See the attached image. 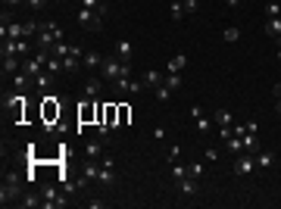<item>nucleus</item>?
I'll return each mask as SVG.
<instances>
[{"label": "nucleus", "mask_w": 281, "mask_h": 209, "mask_svg": "<svg viewBox=\"0 0 281 209\" xmlns=\"http://www.w3.org/2000/svg\"><path fill=\"white\" fill-rule=\"evenodd\" d=\"M266 16H281V3H278V0H269V6H266Z\"/></svg>", "instance_id": "obj_38"}, {"label": "nucleus", "mask_w": 281, "mask_h": 209, "mask_svg": "<svg viewBox=\"0 0 281 209\" xmlns=\"http://www.w3.org/2000/svg\"><path fill=\"white\" fill-rule=\"evenodd\" d=\"M163 81H166V85L172 88V91H178V88H181V75H178V72H169Z\"/></svg>", "instance_id": "obj_32"}, {"label": "nucleus", "mask_w": 281, "mask_h": 209, "mask_svg": "<svg viewBox=\"0 0 281 209\" xmlns=\"http://www.w3.org/2000/svg\"><path fill=\"white\" fill-rule=\"evenodd\" d=\"M28 85H31V75L28 72H16L13 75V88L16 91H28Z\"/></svg>", "instance_id": "obj_22"}, {"label": "nucleus", "mask_w": 281, "mask_h": 209, "mask_svg": "<svg viewBox=\"0 0 281 209\" xmlns=\"http://www.w3.org/2000/svg\"><path fill=\"white\" fill-rule=\"evenodd\" d=\"M113 85L116 94H131V75H122V78H116V81H109Z\"/></svg>", "instance_id": "obj_18"}, {"label": "nucleus", "mask_w": 281, "mask_h": 209, "mask_svg": "<svg viewBox=\"0 0 281 209\" xmlns=\"http://www.w3.org/2000/svg\"><path fill=\"white\" fill-rule=\"evenodd\" d=\"M47 60H50V50H38L35 56H28V60L22 63V72H28V75H41L47 69Z\"/></svg>", "instance_id": "obj_5"}, {"label": "nucleus", "mask_w": 281, "mask_h": 209, "mask_svg": "<svg viewBox=\"0 0 281 209\" xmlns=\"http://www.w3.org/2000/svg\"><path fill=\"white\" fill-rule=\"evenodd\" d=\"M212 119H216V125H222V128H228V125H231V113H228L225 106H219V110H216V116H212Z\"/></svg>", "instance_id": "obj_27"}, {"label": "nucleus", "mask_w": 281, "mask_h": 209, "mask_svg": "<svg viewBox=\"0 0 281 209\" xmlns=\"http://www.w3.org/2000/svg\"><path fill=\"white\" fill-rule=\"evenodd\" d=\"M187 175H191V178H200V175H203V163H191V165H187Z\"/></svg>", "instance_id": "obj_36"}, {"label": "nucleus", "mask_w": 281, "mask_h": 209, "mask_svg": "<svg viewBox=\"0 0 281 209\" xmlns=\"http://www.w3.org/2000/svg\"><path fill=\"white\" fill-rule=\"evenodd\" d=\"M191 116H194V128H197V131H200V135H206V131L212 128V122L206 119V116H203V110H200V106H197V103H194V106H191Z\"/></svg>", "instance_id": "obj_11"}, {"label": "nucleus", "mask_w": 281, "mask_h": 209, "mask_svg": "<svg viewBox=\"0 0 281 209\" xmlns=\"http://www.w3.org/2000/svg\"><path fill=\"white\" fill-rule=\"evenodd\" d=\"M22 197V187H19V172H6L3 175V187H0V200L6 203H13V200Z\"/></svg>", "instance_id": "obj_2"}, {"label": "nucleus", "mask_w": 281, "mask_h": 209, "mask_svg": "<svg viewBox=\"0 0 281 209\" xmlns=\"http://www.w3.org/2000/svg\"><path fill=\"white\" fill-rule=\"evenodd\" d=\"M56 41H63V28H59L56 22H41V28H38V50H50Z\"/></svg>", "instance_id": "obj_1"}, {"label": "nucleus", "mask_w": 281, "mask_h": 209, "mask_svg": "<svg viewBox=\"0 0 281 209\" xmlns=\"http://www.w3.org/2000/svg\"><path fill=\"white\" fill-rule=\"evenodd\" d=\"M41 197H44V209H63L66 203H69V200L56 190V185H47L44 190H41Z\"/></svg>", "instance_id": "obj_7"}, {"label": "nucleus", "mask_w": 281, "mask_h": 209, "mask_svg": "<svg viewBox=\"0 0 281 209\" xmlns=\"http://www.w3.org/2000/svg\"><path fill=\"white\" fill-rule=\"evenodd\" d=\"M272 165H275V153H272V150H256V169H272Z\"/></svg>", "instance_id": "obj_14"}, {"label": "nucleus", "mask_w": 281, "mask_h": 209, "mask_svg": "<svg viewBox=\"0 0 281 209\" xmlns=\"http://www.w3.org/2000/svg\"><path fill=\"white\" fill-rule=\"evenodd\" d=\"M16 72H22V63L16 56H3V75H16Z\"/></svg>", "instance_id": "obj_23"}, {"label": "nucleus", "mask_w": 281, "mask_h": 209, "mask_svg": "<svg viewBox=\"0 0 281 209\" xmlns=\"http://www.w3.org/2000/svg\"><path fill=\"white\" fill-rule=\"evenodd\" d=\"M53 116L59 119V103H56V97H44V119H47L44 128H47V131L53 128Z\"/></svg>", "instance_id": "obj_10"}, {"label": "nucleus", "mask_w": 281, "mask_h": 209, "mask_svg": "<svg viewBox=\"0 0 281 209\" xmlns=\"http://www.w3.org/2000/svg\"><path fill=\"white\" fill-rule=\"evenodd\" d=\"M128 122V106H119V125Z\"/></svg>", "instance_id": "obj_42"}, {"label": "nucleus", "mask_w": 281, "mask_h": 209, "mask_svg": "<svg viewBox=\"0 0 281 209\" xmlns=\"http://www.w3.org/2000/svg\"><path fill=\"white\" fill-rule=\"evenodd\" d=\"M16 3H22V0H6V6H16Z\"/></svg>", "instance_id": "obj_48"}, {"label": "nucleus", "mask_w": 281, "mask_h": 209, "mask_svg": "<svg viewBox=\"0 0 281 209\" xmlns=\"http://www.w3.org/2000/svg\"><path fill=\"white\" fill-rule=\"evenodd\" d=\"M0 22H3V25H13V13L3 10V13H0Z\"/></svg>", "instance_id": "obj_43"}, {"label": "nucleus", "mask_w": 281, "mask_h": 209, "mask_svg": "<svg viewBox=\"0 0 281 209\" xmlns=\"http://www.w3.org/2000/svg\"><path fill=\"white\" fill-rule=\"evenodd\" d=\"M156 97H159V100H169V97H172V88H169L166 81H163V85L156 88Z\"/></svg>", "instance_id": "obj_37"}, {"label": "nucleus", "mask_w": 281, "mask_h": 209, "mask_svg": "<svg viewBox=\"0 0 281 209\" xmlns=\"http://www.w3.org/2000/svg\"><path fill=\"white\" fill-rule=\"evenodd\" d=\"M253 172H256V153L247 150V153H241L234 160V175H253Z\"/></svg>", "instance_id": "obj_8"}, {"label": "nucleus", "mask_w": 281, "mask_h": 209, "mask_svg": "<svg viewBox=\"0 0 281 209\" xmlns=\"http://www.w3.org/2000/svg\"><path fill=\"white\" fill-rule=\"evenodd\" d=\"M228 44H234V41H241V28H225V35H222Z\"/></svg>", "instance_id": "obj_34"}, {"label": "nucleus", "mask_w": 281, "mask_h": 209, "mask_svg": "<svg viewBox=\"0 0 281 209\" xmlns=\"http://www.w3.org/2000/svg\"><path fill=\"white\" fill-rule=\"evenodd\" d=\"M81 60H84V66H88V69H100V66H103V56L94 53V50H88V53H84Z\"/></svg>", "instance_id": "obj_24"}, {"label": "nucleus", "mask_w": 281, "mask_h": 209, "mask_svg": "<svg viewBox=\"0 0 281 209\" xmlns=\"http://www.w3.org/2000/svg\"><path fill=\"white\" fill-rule=\"evenodd\" d=\"M141 81H144V88H159V85H163V75L153 72V69H147V72L141 75Z\"/></svg>", "instance_id": "obj_20"}, {"label": "nucleus", "mask_w": 281, "mask_h": 209, "mask_svg": "<svg viewBox=\"0 0 281 209\" xmlns=\"http://www.w3.org/2000/svg\"><path fill=\"white\" fill-rule=\"evenodd\" d=\"M100 91H103V81H100V78H88V81H84V100L100 97Z\"/></svg>", "instance_id": "obj_15"}, {"label": "nucleus", "mask_w": 281, "mask_h": 209, "mask_svg": "<svg viewBox=\"0 0 281 209\" xmlns=\"http://www.w3.org/2000/svg\"><path fill=\"white\" fill-rule=\"evenodd\" d=\"M100 75H106V81H116V78H122V75H131V63L103 60V66H100Z\"/></svg>", "instance_id": "obj_3"}, {"label": "nucleus", "mask_w": 281, "mask_h": 209, "mask_svg": "<svg viewBox=\"0 0 281 209\" xmlns=\"http://www.w3.org/2000/svg\"><path fill=\"white\" fill-rule=\"evenodd\" d=\"M81 6H88V10H97L100 16H106V13H109V6L103 3V0H81Z\"/></svg>", "instance_id": "obj_28"}, {"label": "nucleus", "mask_w": 281, "mask_h": 209, "mask_svg": "<svg viewBox=\"0 0 281 209\" xmlns=\"http://www.w3.org/2000/svg\"><path fill=\"white\" fill-rule=\"evenodd\" d=\"M50 75H53V72H47V69L41 72V75H35V88H41V91H44V88L50 85Z\"/></svg>", "instance_id": "obj_33"}, {"label": "nucleus", "mask_w": 281, "mask_h": 209, "mask_svg": "<svg viewBox=\"0 0 281 209\" xmlns=\"http://www.w3.org/2000/svg\"><path fill=\"white\" fill-rule=\"evenodd\" d=\"M50 53H53V56H59V60H66V56L72 53V44H66V41H56V44L50 47Z\"/></svg>", "instance_id": "obj_25"}, {"label": "nucleus", "mask_w": 281, "mask_h": 209, "mask_svg": "<svg viewBox=\"0 0 281 209\" xmlns=\"http://www.w3.org/2000/svg\"><path fill=\"white\" fill-rule=\"evenodd\" d=\"M181 6H184V16L197 13V0H181Z\"/></svg>", "instance_id": "obj_39"}, {"label": "nucleus", "mask_w": 281, "mask_h": 209, "mask_svg": "<svg viewBox=\"0 0 281 209\" xmlns=\"http://www.w3.org/2000/svg\"><path fill=\"white\" fill-rule=\"evenodd\" d=\"M25 50H28V44H25V38H19L16 41V53H25Z\"/></svg>", "instance_id": "obj_45"}, {"label": "nucleus", "mask_w": 281, "mask_h": 209, "mask_svg": "<svg viewBox=\"0 0 281 209\" xmlns=\"http://www.w3.org/2000/svg\"><path fill=\"white\" fill-rule=\"evenodd\" d=\"M97 110H100V103L94 106L91 100H81V106H78V122H81V125H88L91 119H97Z\"/></svg>", "instance_id": "obj_12"}, {"label": "nucleus", "mask_w": 281, "mask_h": 209, "mask_svg": "<svg viewBox=\"0 0 281 209\" xmlns=\"http://www.w3.org/2000/svg\"><path fill=\"white\" fill-rule=\"evenodd\" d=\"M19 206H25V209H35V206H44V197H41V194H35V190H31V194H25V197L19 200Z\"/></svg>", "instance_id": "obj_21"}, {"label": "nucleus", "mask_w": 281, "mask_h": 209, "mask_svg": "<svg viewBox=\"0 0 281 209\" xmlns=\"http://www.w3.org/2000/svg\"><path fill=\"white\" fill-rule=\"evenodd\" d=\"M47 72H53V75L66 72V69H63V60H59V56H53V53H50V60H47Z\"/></svg>", "instance_id": "obj_30"}, {"label": "nucleus", "mask_w": 281, "mask_h": 209, "mask_svg": "<svg viewBox=\"0 0 281 209\" xmlns=\"http://www.w3.org/2000/svg\"><path fill=\"white\" fill-rule=\"evenodd\" d=\"M275 97H281V81H278V85H275Z\"/></svg>", "instance_id": "obj_47"}, {"label": "nucleus", "mask_w": 281, "mask_h": 209, "mask_svg": "<svg viewBox=\"0 0 281 209\" xmlns=\"http://www.w3.org/2000/svg\"><path fill=\"white\" fill-rule=\"evenodd\" d=\"M241 144H244V150H250V153H256V150H259V140H256V131H247V135L241 138Z\"/></svg>", "instance_id": "obj_26"}, {"label": "nucleus", "mask_w": 281, "mask_h": 209, "mask_svg": "<svg viewBox=\"0 0 281 209\" xmlns=\"http://www.w3.org/2000/svg\"><path fill=\"white\" fill-rule=\"evenodd\" d=\"M78 25H84L88 31H100V25H103V16L97 10H88V6H81L78 10Z\"/></svg>", "instance_id": "obj_6"}, {"label": "nucleus", "mask_w": 281, "mask_h": 209, "mask_svg": "<svg viewBox=\"0 0 281 209\" xmlns=\"http://www.w3.org/2000/svg\"><path fill=\"white\" fill-rule=\"evenodd\" d=\"M178 153H181V147H178V144L169 147V163H178Z\"/></svg>", "instance_id": "obj_41"}, {"label": "nucleus", "mask_w": 281, "mask_h": 209, "mask_svg": "<svg viewBox=\"0 0 281 209\" xmlns=\"http://www.w3.org/2000/svg\"><path fill=\"white\" fill-rule=\"evenodd\" d=\"M275 113H281V97H278V100H275Z\"/></svg>", "instance_id": "obj_46"}, {"label": "nucleus", "mask_w": 281, "mask_h": 209, "mask_svg": "<svg viewBox=\"0 0 281 209\" xmlns=\"http://www.w3.org/2000/svg\"><path fill=\"white\" fill-rule=\"evenodd\" d=\"M184 66H187V56L178 53V56H172V60H169V72H181Z\"/></svg>", "instance_id": "obj_29"}, {"label": "nucleus", "mask_w": 281, "mask_h": 209, "mask_svg": "<svg viewBox=\"0 0 281 209\" xmlns=\"http://www.w3.org/2000/svg\"><path fill=\"white\" fill-rule=\"evenodd\" d=\"M22 3H28V6H31V10H41V6H44V3H47V0H22Z\"/></svg>", "instance_id": "obj_44"}, {"label": "nucleus", "mask_w": 281, "mask_h": 209, "mask_svg": "<svg viewBox=\"0 0 281 209\" xmlns=\"http://www.w3.org/2000/svg\"><path fill=\"white\" fill-rule=\"evenodd\" d=\"M181 16H184V6H181V0H172V19L178 22Z\"/></svg>", "instance_id": "obj_35"}, {"label": "nucleus", "mask_w": 281, "mask_h": 209, "mask_svg": "<svg viewBox=\"0 0 281 209\" xmlns=\"http://www.w3.org/2000/svg\"><path fill=\"white\" fill-rule=\"evenodd\" d=\"M25 91H6L3 94V110H13V119L19 122L22 119V106H25Z\"/></svg>", "instance_id": "obj_4"}, {"label": "nucleus", "mask_w": 281, "mask_h": 209, "mask_svg": "<svg viewBox=\"0 0 281 209\" xmlns=\"http://www.w3.org/2000/svg\"><path fill=\"white\" fill-rule=\"evenodd\" d=\"M266 35L281 41V16H269V19H266Z\"/></svg>", "instance_id": "obj_16"}, {"label": "nucleus", "mask_w": 281, "mask_h": 209, "mask_svg": "<svg viewBox=\"0 0 281 209\" xmlns=\"http://www.w3.org/2000/svg\"><path fill=\"white\" fill-rule=\"evenodd\" d=\"M116 56H119V60H122V63H131V44H128V41H116Z\"/></svg>", "instance_id": "obj_19"}, {"label": "nucleus", "mask_w": 281, "mask_h": 209, "mask_svg": "<svg viewBox=\"0 0 281 209\" xmlns=\"http://www.w3.org/2000/svg\"><path fill=\"white\" fill-rule=\"evenodd\" d=\"M278 63H281V41H278Z\"/></svg>", "instance_id": "obj_49"}, {"label": "nucleus", "mask_w": 281, "mask_h": 209, "mask_svg": "<svg viewBox=\"0 0 281 209\" xmlns=\"http://www.w3.org/2000/svg\"><path fill=\"white\" fill-rule=\"evenodd\" d=\"M172 175H175V181H178V178H184V175H187V165H178V163H172Z\"/></svg>", "instance_id": "obj_40"}, {"label": "nucleus", "mask_w": 281, "mask_h": 209, "mask_svg": "<svg viewBox=\"0 0 281 209\" xmlns=\"http://www.w3.org/2000/svg\"><path fill=\"white\" fill-rule=\"evenodd\" d=\"M97 181H100V185H113V181H116V160H113V156H100Z\"/></svg>", "instance_id": "obj_9"}, {"label": "nucleus", "mask_w": 281, "mask_h": 209, "mask_svg": "<svg viewBox=\"0 0 281 209\" xmlns=\"http://www.w3.org/2000/svg\"><path fill=\"white\" fill-rule=\"evenodd\" d=\"M78 66H81V56H66V60H63L66 72H78Z\"/></svg>", "instance_id": "obj_31"}, {"label": "nucleus", "mask_w": 281, "mask_h": 209, "mask_svg": "<svg viewBox=\"0 0 281 209\" xmlns=\"http://www.w3.org/2000/svg\"><path fill=\"white\" fill-rule=\"evenodd\" d=\"M175 187H178V194H184V197H194V194H197V178L184 175V178H178V181H175Z\"/></svg>", "instance_id": "obj_13"}, {"label": "nucleus", "mask_w": 281, "mask_h": 209, "mask_svg": "<svg viewBox=\"0 0 281 209\" xmlns=\"http://www.w3.org/2000/svg\"><path fill=\"white\" fill-rule=\"evenodd\" d=\"M84 153H88V160H100V156H103V138H97V140H88Z\"/></svg>", "instance_id": "obj_17"}]
</instances>
